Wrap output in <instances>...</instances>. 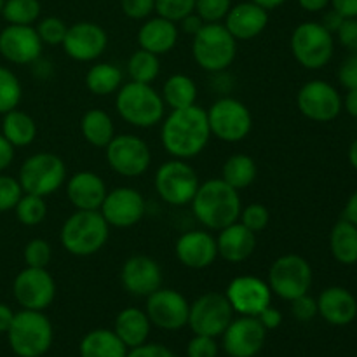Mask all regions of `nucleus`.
<instances>
[{
  "instance_id": "obj_1",
  "label": "nucleus",
  "mask_w": 357,
  "mask_h": 357,
  "mask_svg": "<svg viewBox=\"0 0 357 357\" xmlns=\"http://www.w3.org/2000/svg\"><path fill=\"white\" fill-rule=\"evenodd\" d=\"M211 139L208 114L197 103L171 110L162 119L160 142L173 159L188 160L202 153Z\"/></svg>"
},
{
  "instance_id": "obj_2",
  "label": "nucleus",
  "mask_w": 357,
  "mask_h": 357,
  "mask_svg": "<svg viewBox=\"0 0 357 357\" xmlns=\"http://www.w3.org/2000/svg\"><path fill=\"white\" fill-rule=\"evenodd\" d=\"M190 204L199 223L206 230L216 232L239 222L243 209L239 190L225 183L222 178H211L199 185Z\"/></svg>"
},
{
  "instance_id": "obj_3",
  "label": "nucleus",
  "mask_w": 357,
  "mask_h": 357,
  "mask_svg": "<svg viewBox=\"0 0 357 357\" xmlns=\"http://www.w3.org/2000/svg\"><path fill=\"white\" fill-rule=\"evenodd\" d=\"M110 225L100 211H79L65 220L59 230V243L73 257H93L108 243Z\"/></svg>"
},
{
  "instance_id": "obj_4",
  "label": "nucleus",
  "mask_w": 357,
  "mask_h": 357,
  "mask_svg": "<svg viewBox=\"0 0 357 357\" xmlns=\"http://www.w3.org/2000/svg\"><path fill=\"white\" fill-rule=\"evenodd\" d=\"M115 94V110L128 124L138 129H149L162 122L166 105L152 84L131 80L122 84Z\"/></svg>"
},
{
  "instance_id": "obj_5",
  "label": "nucleus",
  "mask_w": 357,
  "mask_h": 357,
  "mask_svg": "<svg viewBox=\"0 0 357 357\" xmlns=\"http://www.w3.org/2000/svg\"><path fill=\"white\" fill-rule=\"evenodd\" d=\"M7 338L17 357H40L51 349L54 331L51 321L42 310L23 309L14 314Z\"/></svg>"
},
{
  "instance_id": "obj_6",
  "label": "nucleus",
  "mask_w": 357,
  "mask_h": 357,
  "mask_svg": "<svg viewBox=\"0 0 357 357\" xmlns=\"http://www.w3.org/2000/svg\"><path fill=\"white\" fill-rule=\"evenodd\" d=\"M192 56L202 70L220 73L229 68L237 56V40L225 24L206 23L192 40Z\"/></svg>"
},
{
  "instance_id": "obj_7",
  "label": "nucleus",
  "mask_w": 357,
  "mask_h": 357,
  "mask_svg": "<svg viewBox=\"0 0 357 357\" xmlns=\"http://www.w3.org/2000/svg\"><path fill=\"white\" fill-rule=\"evenodd\" d=\"M293 58L307 70H321L331 61L335 52L333 33L317 21H305L293 30L289 40Z\"/></svg>"
},
{
  "instance_id": "obj_8",
  "label": "nucleus",
  "mask_w": 357,
  "mask_h": 357,
  "mask_svg": "<svg viewBox=\"0 0 357 357\" xmlns=\"http://www.w3.org/2000/svg\"><path fill=\"white\" fill-rule=\"evenodd\" d=\"M17 181L26 194L47 197L65 185L66 164L56 153H33L21 164Z\"/></svg>"
},
{
  "instance_id": "obj_9",
  "label": "nucleus",
  "mask_w": 357,
  "mask_h": 357,
  "mask_svg": "<svg viewBox=\"0 0 357 357\" xmlns=\"http://www.w3.org/2000/svg\"><path fill=\"white\" fill-rule=\"evenodd\" d=\"M312 267L307 258L300 255L289 253L275 258L268 268L267 284L272 295L281 300L291 302L298 296L309 293L312 286Z\"/></svg>"
},
{
  "instance_id": "obj_10",
  "label": "nucleus",
  "mask_w": 357,
  "mask_h": 357,
  "mask_svg": "<svg viewBox=\"0 0 357 357\" xmlns=\"http://www.w3.org/2000/svg\"><path fill=\"white\" fill-rule=\"evenodd\" d=\"M211 136L225 143H239L253 129V115L243 101L236 98H220L206 110Z\"/></svg>"
},
{
  "instance_id": "obj_11",
  "label": "nucleus",
  "mask_w": 357,
  "mask_h": 357,
  "mask_svg": "<svg viewBox=\"0 0 357 357\" xmlns=\"http://www.w3.org/2000/svg\"><path fill=\"white\" fill-rule=\"evenodd\" d=\"M197 171L181 159H171L160 164L153 178L157 195L169 206H187L197 192Z\"/></svg>"
},
{
  "instance_id": "obj_12",
  "label": "nucleus",
  "mask_w": 357,
  "mask_h": 357,
  "mask_svg": "<svg viewBox=\"0 0 357 357\" xmlns=\"http://www.w3.org/2000/svg\"><path fill=\"white\" fill-rule=\"evenodd\" d=\"M108 166L124 178H138L152 164V152L145 139L136 135H115L105 146Z\"/></svg>"
},
{
  "instance_id": "obj_13",
  "label": "nucleus",
  "mask_w": 357,
  "mask_h": 357,
  "mask_svg": "<svg viewBox=\"0 0 357 357\" xmlns=\"http://www.w3.org/2000/svg\"><path fill=\"white\" fill-rule=\"evenodd\" d=\"M234 319V309L222 293H204L190 303L188 324L194 335L220 337Z\"/></svg>"
},
{
  "instance_id": "obj_14",
  "label": "nucleus",
  "mask_w": 357,
  "mask_h": 357,
  "mask_svg": "<svg viewBox=\"0 0 357 357\" xmlns=\"http://www.w3.org/2000/svg\"><path fill=\"white\" fill-rule=\"evenodd\" d=\"M296 107L303 117L314 122H331L340 115L344 101L338 91L326 80H310L300 87Z\"/></svg>"
},
{
  "instance_id": "obj_15",
  "label": "nucleus",
  "mask_w": 357,
  "mask_h": 357,
  "mask_svg": "<svg viewBox=\"0 0 357 357\" xmlns=\"http://www.w3.org/2000/svg\"><path fill=\"white\" fill-rule=\"evenodd\" d=\"M16 302L26 310H45L56 298V281L47 268L26 267L13 282Z\"/></svg>"
},
{
  "instance_id": "obj_16",
  "label": "nucleus",
  "mask_w": 357,
  "mask_h": 357,
  "mask_svg": "<svg viewBox=\"0 0 357 357\" xmlns=\"http://www.w3.org/2000/svg\"><path fill=\"white\" fill-rule=\"evenodd\" d=\"M145 312L153 326L166 331H176L188 324L190 302L176 289L159 288L146 296Z\"/></svg>"
},
{
  "instance_id": "obj_17",
  "label": "nucleus",
  "mask_w": 357,
  "mask_h": 357,
  "mask_svg": "<svg viewBox=\"0 0 357 357\" xmlns=\"http://www.w3.org/2000/svg\"><path fill=\"white\" fill-rule=\"evenodd\" d=\"M146 202L142 192L132 187H117L107 192L100 213L107 223L115 229H129L145 216Z\"/></svg>"
},
{
  "instance_id": "obj_18",
  "label": "nucleus",
  "mask_w": 357,
  "mask_h": 357,
  "mask_svg": "<svg viewBox=\"0 0 357 357\" xmlns=\"http://www.w3.org/2000/svg\"><path fill=\"white\" fill-rule=\"evenodd\" d=\"M66 56L80 63L96 61L108 47V35L101 24L79 21L70 24L61 44Z\"/></svg>"
},
{
  "instance_id": "obj_19",
  "label": "nucleus",
  "mask_w": 357,
  "mask_h": 357,
  "mask_svg": "<svg viewBox=\"0 0 357 357\" xmlns=\"http://www.w3.org/2000/svg\"><path fill=\"white\" fill-rule=\"evenodd\" d=\"M225 296L234 312L251 317H257L272 302V291L267 281L251 274L234 278L227 286Z\"/></svg>"
},
{
  "instance_id": "obj_20",
  "label": "nucleus",
  "mask_w": 357,
  "mask_h": 357,
  "mask_svg": "<svg viewBox=\"0 0 357 357\" xmlns=\"http://www.w3.org/2000/svg\"><path fill=\"white\" fill-rule=\"evenodd\" d=\"M42 44L31 24H7L0 31V54L14 65H31L42 56Z\"/></svg>"
},
{
  "instance_id": "obj_21",
  "label": "nucleus",
  "mask_w": 357,
  "mask_h": 357,
  "mask_svg": "<svg viewBox=\"0 0 357 357\" xmlns=\"http://www.w3.org/2000/svg\"><path fill=\"white\" fill-rule=\"evenodd\" d=\"M223 349L230 357H255L264 349L267 330L257 317L241 316L223 331Z\"/></svg>"
},
{
  "instance_id": "obj_22",
  "label": "nucleus",
  "mask_w": 357,
  "mask_h": 357,
  "mask_svg": "<svg viewBox=\"0 0 357 357\" xmlns=\"http://www.w3.org/2000/svg\"><path fill=\"white\" fill-rule=\"evenodd\" d=\"M121 282L132 296H150L162 288V268L146 255H132L121 268Z\"/></svg>"
},
{
  "instance_id": "obj_23",
  "label": "nucleus",
  "mask_w": 357,
  "mask_h": 357,
  "mask_svg": "<svg viewBox=\"0 0 357 357\" xmlns=\"http://www.w3.org/2000/svg\"><path fill=\"white\" fill-rule=\"evenodd\" d=\"M174 253L183 267L192 271L208 268L218 258L216 237H213L209 230H188L178 237Z\"/></svg>"
},
{
  "instance_id": "obj_24",
  "label": "nucleus",
  "mask_w": 357,
  "mask_h": 357,
  "mask_svg": "<svg viewBox=\"0 0 357 357\" xmlns=\"http://www.w3.org/2000/svg\"><path fill=\"white\" fill-rule=\"evenodd\" d=\"M267 24L268 10L251 0L232 6L225 16V28L237 42L253 40L264 33Z\"/></svg>"
},
{
  "instance_id": "obj_25",
  "label": "nucleus",
  "mask_w": 357,
  "mask_h": 357,
  "mask_svg": "<svg viewBox=\"0 0 357 357\" xmlns=\"http://www.w3.org/2000/svg\"><path fill=\"white\" fill-rule=\"evenodd\" d=\"M107 192L103 178L93 171H79L66 181L70 204L79 211H100Z\"/></svg>"
},
{
  "instance_id": "obj_26",
  "label": "nucleus",
  "mask_w": 357,
  "mask_h": 357,
  "mask_svg": "<svg viewBox=\"0 0 357 357\" xmlns=\"http://www.w3.org/2000/svg\"><path fill=\"white\" fill-rule=\"evenodd\" d=\"M317 312L331 326H347L357 317V300L349 289L330 286L317 298Z\"/></svg>"
},
{
  "instance_id": "obj_27",
  "label": "nucleus",
  "mask_w": 357,
  "mask_h": 357,
  "mask_svg": "<svg viewBox=\"0 0 357 357\" xmlns=\"http://www.w3.org/2000/svg\"><path fill=\"white\" fill-rule=\"evenodd\" d=\"M218 257L227 264H243L257 250V234L251 232L241 222L218 230L216 237Z\"/></svg>"
},
{
  "instance_id": "obj_28",
  "label": "nucleus",
  "mask_w": 357,
  "mask_h": 357,
  "mask_svg": "<svg viewBox=\"0 0 357 357\" xmlns=\"http://www.w3.org/2000/svg\"><path fill=\"white\" fill-rule=\"evenodd\" d=\"M178 42V26L166 17H146L138 30L139 49L153 52L157 56L167 54Z\"/></svg>"
},
{
  "instance_id": "obj_29",
  "label": "nucleus",
  "mask_w": 357,
  "mask_h": 357,
  "mask_svg": "<svg viewBox=\"0 0 357 357\" xmlns=\"http://www.w3.org/2000/svg\"><path fill=\"white\" fill-rule=\"evenodd\" d=\"M150 328H152V323H150L146 312L136 309V307H128V309L121 310L115 317L114 324L115 335L128 349L145 344L150 337Z\"/></svg>"
},
{
  "instance_id": "obj_30",
  "label": "nucleus",
  "mask_w": 357,
  "mask_h": 357,
  "mask_svg": "<svg viewBox=\"0 0 357 357\" xmlns=\"http://www.w3.org/2000/svg\"><path fill=\"white\" fill-rule=\"evenodd\" d=\"M79 352L80 357H126L128 347L122 344L115 331L100 328V330L89 331L82 338Z\"/></svg>"
},
{
  "instance_id": "obj_31",
  "label": "nucleus",
  "mask_w": 357,
  "mask_h": 357,
  "mask_svg": "<svg viewBox=\"0 0 357 357\" xmlns=\"http://www.w3.org/2000/svg\"><path fill=\"white\" fill-rule=\"evenodd\" d=\"M2 135L14 149L28 146L37 138V122L26 112L14 108V110L3 114Z\"/></svg>"
},
{
  "instance_id": "obj_32",
  "label": "nucleus",
  "mask_w": 357,
  "mask_h": 357,
  "mask_svg": "<svg viewBox=\"0 0 357 357\" xmlns=\"http://www.w3.org/2000/svg\"><path fill=\"white\" fill-rule=\"evenodd\" d=\"M80 132L89 145L105 149L115 136L114 121L105 110L93 108V110H87L80 119Z\"/></svg>"
},
{
  "instance_id": "obj_33",
  "label": "nucleus",
  "mask_w": 357,
  "mask_h": 357,
  "mask_svg": "<svg viewBox=\"0 0 357 357\" xmlns=\"http://www.w3.org/2000/svg\"><path fill=\"white\" fill-rule=\"evenodd\" d=\"M330 250L338 264H357V227L354 223L345 218L335 223L330 234Z\"/></svg>"
},
{
  "instance_id": "obj_34",
  "label": "nucleus",
  "mask_w": 357,
  "mask_h": 357,
  "mask_svg": "<svg viewBox=\"0 0 357 357\" xmlns=\"http://www.w3.org/2000/svg\"><path fill=\"white\" fill-rule=\"evenodd\" d=\"M197 94V84L194 82L192 77L185 75V73H173L164 82L160 96H162L166 107L176 110V108H187L195 105Z\"/></svg>"
},
{
  "instance_id": "obj_35",
  "label": "nucleus",
  "mask_w": 357,
  "mask_h": 357,
  "mask_svg": "<svg viewBox=\"0 0 357 357\" xmlns=\"http://www.w3.org/2000/svg\"><path fill=\"white\" fill-rule=\"evenodd\" d=\"M258 176V166L253 157L246 153H234L223 162L222 180L236 190L251 187Z\"/></svg>"
},
{
  "instance_id": "obj_36",
  "label": "nucleus",
  "mask_w": 357,
  "mask_h": 357,
  "mask_svg": "<svg viewBox=\"0 0 357 357\" xmlns=\"http://www.w3.org/2000/svg\"><path fill=\"white\" fill-rule=\"evenodd\" d=\"M122 86V72L114 63H94L86 73V87L94 96H108Z\"/></svg>"
},
{
  "instance_id": "obj_37",
  "label": "nucleus",
  "mask_w": 357,
  "mask_h": 357,
  "mask_svg": "<svg viewBox=\"0 0 357 357\" xmlns=\"http://www.w3.org/2000/svg\"><path fill=\"white\" fill-rule=\"evenodd\" d=\"M160 73L159 56L153 52L138 49L132 52L128 59V75L132 82L139 84H152L157 80Z\"/></svg>"
},
{
  "instance_id": "obj_38",
  "label": "nucleus",
  "mask_w": 357,
  "mask_h": 357,
  "mask_svg": "<svg viewBox=\"0 0 357 357\" xmlns=\"http://www.w3.org/2000/svg\"><path fill=\"white\" fill-rule=\"evenodd\" d=\"M38 0H3L2 16L9 24H33L40 17Z\"/></svg>"
},
{
  "instance_id": "obj_39",
  "label": "nucleus",
  "mask_w": 357,
  "mask_h": 357,
  "mask_svg": "<svg viewBox=\"0 0 357 357\" xmlns=\"http://www.w3.org/2000/svg\"><path fill=\"white\" fill-rule=\"evenodd\" d=\"M16 218L21 225L24 227H37L47 216V204H45V197L35 194H26L23 192L21 199L17 201L16 208Z\"/></svg>"
},
{
  "instance_id": "obj_40",
  "label": "nucleus",
  "mask_w": 357,
  "mask_h": 357,
  "mask_svg": "<svg viewBox=\"0 0 357 357\" xmlns=\"http://www.w3.org/2000/svg\"><path fill=\"white\" fill-rule=\"evenodd\" d=\"M23 96V87L17 80L16 73L6 66H0V114L14 110Z\"/></svg>"
},
{
  "instance_id": "obj_41",
  "label": "nucleus",
  "mask_w": 357,
  "mask_h": 357,
  "mask_svg": "<svg viewBox=\"0 0 357 357\" xmlns=\"http://www.w3.org/2000/svg\"><path fill=\"white\" fill-rule=\"evenodd\" d=\"M35 30H37L42 44L61 45L63 40H65V35H66V30H68V26H66V23L61 20V17L49 16L38 21Z\"/></svg>"
},
{
  "instance_id": "obj_42",
  "label": "nucleus",
  "mask_w": 357,
  "mask_h": 357,
  "mask_svg": "<svg viewBox=\"0 0 357 357\" xmlns=\"http://www.w3.org/2000/svg\"><path fill=\"white\" fill-rule=\"evenodd\" d=\"M23 258L26 267L35 268H47L52 260V248L45 239H31L24 246Z\"/></svg>"
},
{
  "instance_id": "obj_43",
  "label": "nucleus",
  "mask_w": 357,
  "mask_h": 357,
  "mask_svg": "<svg viewBox=\"0 0 357 357\" xmlns=\"http://www.w3.org/2000/svg\"><path fill=\"white\" fill-rule=\"evenodd\" d=\"M239 222L244 227L251 230V232L258 234L261 230L267 229L268 222H271V213H268L267 206L260 204V202H251L246 208L241 209Z\"/></svg>"
},
{
  "instance_id": "obj_44",
  "label": "nucleus",
  "mask_w": 357,
  "mask_h": 357,
  "mask_svg": "<svg viewBox=\"0 0 357 357\" xmlns=\"http://www.w3.org/2000/svg\"><path fill=\"white\" fill-rule=\"evenodd\" d=\"M195 10V0H155L157 16L180 23L185 16Z\"/></svg>"
},
{
  "instance_id": "obj_45",
  "label": "nucleus",
  "mask_w": 357,
  "mask_h": 357,
  "mask_svg": "<svg viewBox=\"0 0 357 357\" xmlns=\"http://www.w3.org/2000/svg\"><path fill=\"white\" fill-rule=\"evenodd\" d=\"M232 7V0H195V13L204 23H220Z\"/></svg>"
},
{
  "instance_id": "obj_46",
  "label": "nucleus",
  "mask_w": 357,
  "mask_h": 357,
  "mask_svg": "<svg viewBox=\"0 0 357 357\" xmlns=\"http://www.w3.org/2000/svg\"><path fill=\"white\" fill-rule=\"evenodd\" d=\"M21 195H23V188H21L20 181L7 174H0V213L16 208Z\"/></svg>"
},
{
  "instance_id": "obj_47",
  "label": "nucleus",
  "mask_w": 357,
  "mask_h": 357,
  "mask_svg": "<svg viewBox=\"0 0 357 357\" xmlns=\"http://www.w3.org/2000/svg\"><path fill=\"white\" fill-rule=\"evenodd\" d=\"M187 357H218V344L213 337L195 335L187 345Z\"/></svg>"
},
{
  "instance_id": "obj_48",
  "label": "nucleus",
  "mask_w": 357,
  "mask_h": 357,
  "mask_svg": "<svg viewBox=\"0 0 357 357\" xmlns=\"http://www.w3.org/2000/svg\"><path fill=\"white\" fill-rule=\"evenodd\" d=\"M291 314L300 323H309L317 316V300L310 296L309 293L291 300Z\"/></svg>"
},
{
  "instance_id": "obj_49",
  "label": "nucleus",
  "mask_w": 357,
  "mask_h": 357,
  "mask_svg": "<svg viewBox=\"0 0 357 357\" xmlns=\"http://www.w3.org/2000/svg\"><path fill=\"white\" fill-rule=\"evenodd\" d=\"M121 7L129 20H146L155 13V0H121Z\"/></svg>"
},
{
  "instance_id": "obj_50",
  "label": "nucleus",
  "mask_w": 357,
  "mask_h": 357,
  "mask_svg": "<svg viewBox=\"0 0 357 357\" xmlns=\"http://www.w3.org/2000/svg\"><path fill=\"white\" fill-rule=\"evenodd\" d=\"M338 80L345 89H357V52H352L338 68Z\"/></svg>"
},
{
  "instance_id": "obj_51",
  "label": "nucleus",
  "mask_w": 357,
  "mask_h": 357,
  "mask_svg": "<svg viewBox=\"0 0 357 357\" xmlns=\"http://www.w3.org/2000/svg\"><path fill=\"white\" fill-rule=\"evenodd\" d=\"M338 42L351 52H357V17H345L337 31Z\"/></svg>"
},
{
  "instance_id": "obj_52",
  "label": "nucleus",
  "mask_w": 357,
  "mask_h": 357,
  "mask_svg": "<svg viewBox=\"0 0 357 357\" xmlns=\"http://www.w3.org/2000/svg\"><path fill=\"white\" fill-rule=\"evenodd\" d=\"M126 357H176L167 347L160 344H142L132 347Z\"/></svg>"
},
{
  "instance_id": "obj_53",
  "label": "nucleus",
  "mask_w": 357,
  "mask_h": 357,
  "mask_svg": "<svg viewBox=\"0 0 357 357\" xmlns=\"http://www.w3.org/2000/svg\"><path fill=\"white\" fill-rule=\"evenodd\" d=\"M257 319L260 321V324L267 331L268 330H275V328L281 326L282 314H281V310H278V309H275V307L268 305V307H265V309L261 310L260 314H258Z\"/></svg>"
},
{
  "instance_id": "obj_54",
  "label": "nucleus",
  "mask_w": 357,
  "mask_h": 357,
  "mask_svg": "<svg viewBox=\"0 0 357 357\" xmlns=\"http://www.w3.org/2000/svg\"><path fill=\"white\" fill-rule=\"evenodd\" d=\"M180 23H181V28H183L185 33L192 35V37H194V35H197L199 31H201V28L206 24L204 20H202V17L199 16L195 10L192 14H188V16H185Z\"/></svg>"
},
{
  "instance_id": "obj_55",
  "label": "nucleus",
  "mask_w": 357,
  "mask_h": 357,
  "mask_svg": "<svg viewBox=\"0 0 357 357\" xmlns=\"http://www.w3.org/2000/svg\"><path fill=\"white\" fill-rule=\"evenodd\" d=\"M13 160H14V146L10 145V143L3 138L2 132H0V173H2L3 169H7V167L13 164Z\"/></svg>"
},
{
  "instance_id": "obj_56",
  "label": "nucleus",
  "mask_w": 357,
  "mask_h": 357,
  "mask_svg": "<svg viewBox=\"0 0 357 357\" xmlns=\"http://www.w3.org/2000/svg\"><path fill=\"white\" fill-rule=\"evenodd\" d=\"M331 6L344 17H357V0H331Z\"/></svg>"
},
{
  "instance_id": "obj_57",
  "label": "nucleus",
  "mask_w": 357,
  "mask_h": 357,
  "mask_svg": "<svg viewBox=\"0 0 357 357\" xmlns=\"http://www.w3.org/2000/svg\"><path fill=\"white\" fill-rule=\"evenodd\" d=\"M344 20L345 17L342 16L340 13H337V10L335 9H331L330 13H326L324 14V17H323V26L326 28L328 31H330V33H337L338 31V28H340V24L344 23Z\"/></svg>"
},
{
  "instance_id": "obj_58",
  "label": "nucleus",
  "mask_w": 357,
  "mask_h": 357,
  "mask_svg": "<svg viewBox=\"0 0 357 357\" xmlns=\"http://www.w3.org/2000/svg\"><path fill=\"white\" fill-rule=\"evenodd\" d=\"M298 6L307 13H319L331 3V0H296Z\"/></svg>"
},
{
  "instance_id": "obj_59",
  "label": "nucleus",
  "mask_w": 357,
  "mask_h": 357,
  "mask_svg": "<svg viewBox=\"0 0 357 357\" xmlns=\"http://www.w3.org/2000/svg\"><path fill=\"white\" fill-rule=\"evenodd\" d=\"M14 319V312L9 305L0 303V333H7L10 328V323Z\"/></svg>"
},
{
  "instance_id": "obj_60",
  "label": "nucleus",
  "mask_w": 357,
  "mask_h": 357,
  "mask_svg": "<svg viewBox=\"0 0 357 357\" xmlns=\"http://www.w3.org/2000/svg\"><path fill=\"white\" fill-rule=\"evenodd\" d=\"M344 218L347 220V222L354 223V225L357 227V190L351 195V197H349L347 204H345Z\"/></svg>"
},
{
  "instance_id": "obj_61",
  "label": "nucleus",
  "mask_w": 357,
  "mask_h": 357,
  "mask_svg": "<svg viewBox=\"0 0 357 357\" xmlns=\"http://www.w3.org/2000/svg\"><path fill=\"white\" fill-rule=\"evenodd\" d=\"M342 101H344V108L347 110V114L357 119V89H349L345 100Z\"/></svg>"
},
{
  "instance_id": "obj_62",
  "label": "nucleus",
  "mask_w": 357,
  "mask_h": 357,
  "mask_svg": "<svg viewBox=\"0 0 357 357\" xmlns=\"http://www.w3.org/2000/svg\"><path fill=\"white\" fill-rule=\"evenodd\" d=\"M251 2L258 3V6H261L264 9L272 10V9H275V7H281L286 0H251Z\"/></svg>"
},
{
  "instance_id": "obj_63",
  "label": "nucleus",
  "mask_w": 357,
  "mask_h": 357,
  "mask_svg": "<svg viewBox=\"0 0 357 357\" xmlns=\"http://www.w3.org/2000/svg\"><path fill=\"white\" fill-rule=\"evenodd\" d=\"M349 162H351V166L357 171V139L352 142L351 149H349Z\"/></svg>"
},
{
  "instance_id": "obj_64",
  "label": "nucleus",
  "mask_w": 357,
  "mask_h": 357,
  "mask_svg": "<svg viewBox=\"0 0 357 357\" xmlns=\"http://www.w3.org/2000/svg\"><path fill=\"white\" fill-rule=\"evenodd\" d=\"M2 7H3V0H0V14H2Z\"/></svg>"
}]
</instances>
